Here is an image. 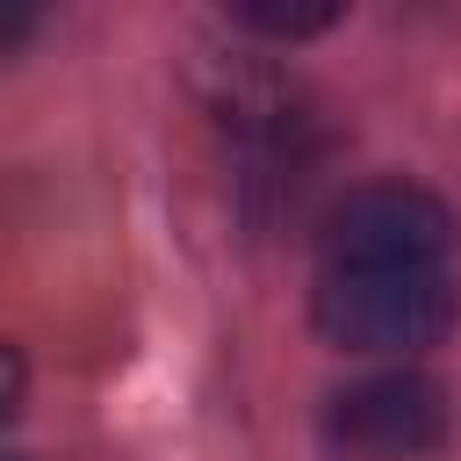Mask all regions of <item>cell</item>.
<instances>
[{"label": "cell", "instance_id": "cell-5", "mask_svg": "<svg viewBox=\"0 0 461 461\" xmlns=\"http://www.w3.org/2000/svg\"><path fill=\"white\" fill-rule=\"evenodd\" d=\"M14 396H22V360H14L7 346H0V418L14 411Z\"/></svg>", "mask_w": 461, "mask_h": 461}, {"label": "cell", "instance_id": "cell-2", "mask_svg": "<svg viewBox=\"0 0 461 461\" xmlns=\"http://www.w3.org/2000/svg\"><path fill=\"white\" fill-rule=\"evenodd\" d=\"M324 267H454V216L411 180H367L324 216Z\"/></svg>", "mask_w": 461, "mask_h": 461}, {"label": "cell", "instance_id": "cell-3", "mask_svg": "<svg viewBox=\"0 0 461 461\" xmlns=\"http://www.w3.org/2000/svg\"><path fill=\"white\" fill-rule=\"evenodd\" d=\"M447 439V389L432 375H367L324 403V447L339 461H425Z\"/></svg>", "mask_w": 461, "mask_h": 461}, {"label": "cell", "instance_id": "cell-4", "mask_svg": "<svg viewBox=\"0 0 461 461\" xmlns=\"http://www.w3.org/2000/svg\"><path fill=\"white\" fill-rule=\"evenodd\" d=\"M245 29H267V36H317L339 22V7H230Z\"/></svg>", "mask_w": 461, "mask_h": 461}, {"label": "cell", "instance_id": "cell-1", "mask_svg": "<svg viewBox=\"0 0 461 461\" xmlns=\"http://www.w3.org/2000/svg\"><path fill=\"white\" fill-rule=\"evenodd\" d=\"M310 317L346 353H418L454 331L461 288L454 267H324Z\"/></svg>", "mask_w": 461, "mask_h": 461}]
</instances>
